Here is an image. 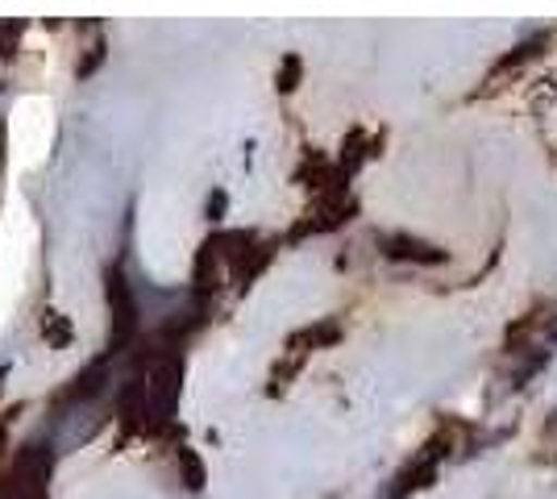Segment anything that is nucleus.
I'll return each mask as SVG.
<instances>
[{
	"mask_svg": "<svg viewBox=\"0 0 557 499\" xmlns=\"http://www.w3.org/2000/svg\"><path fill=\"white\" fill-rule=\"evenodd\" d=\"M109 309H113V350L109 354H116L138 329V304H134V291L121 271H109Z\"/></svg>",
	"mask_w": 557,
	"mask_h": 499,
	"instance_id": "nucleus-1",
	"label": "nucleus"
},
{
	"mask_svg": "<svg viewBox=\"0 0 557 499\" xmlns=\"http://www.w3.org/2000/svg\"><path fill=\"white\" fill-rule=\"evenodd\" d=\"M442 458H445V450H442V437H437V441H429V446H424V453H420L408 471H399V475H395V487L383 499H404L408 491H417V487H424V483H433Z\"/></svg>",
	"mask_w": 557,
	"mask_h": 499,
	"instance_id": "nucleus-2",
	"label": "nucleus"
},
{
	"mask_svg": "<svg viewBox=\"0 0 557 499\" xmlns=\"http://www.w3.org/2000/svg\"><path fill=\"white\" fill-rule=\"evenodd\" d=\"M383 254L387 259H408V262H445V250L437 246H424L417 238H404V234H392V238H379Z\"/></svg>",
	"mask_w": 557,
	"mask_h": 499,
	"instance_id": "nucleus-3",
	"label": "nucleus"
},
{
	"mask_svg": "<svg viewBox=\"0 0 557 499\" xmlns=\"http://www.w3.org/2000/svg\"><path fill=\"white\" fill-rule=\"evenodd\" d=\"M549 337H554V346H557V329H554V333H549Z\"/></svg>",
	"mask_w": 557,
	"mask_h": 499,
	"instance_id": "nucleus-7",
	"label": "nucleus"
},
{
	"mask_svg": "<svg viewBox=\"0 0 557 499\" xmlns=\"http://www.w3.org/2000/svg\"><path fill=\"white\" fill-rule=\"evenodd\" d=\"M180 462H184V471H187V487L200 491V487H205V471H200V462L191 458V450H180Z\"/></svg>",
	"mask_w": 557,
	"mask_h": 499,
	"instance_id": "nucleus-5",
	"label": "nucleus"
},
{
	"mask_svg": "<svg viewBox=\"0 0 557 499\" xmlns=\"http://www.w3.org/2000/svg\"><path fill=\"white\" fill-rule=\"evenodd\" d=\"M42 333H47L54 346H67V337H71V325L59 316V312H47V321H42Z\"/></svg>",
	"mask_w": 557,
	"mask_h": 499,
	"instance_id": "nucleus-4",
	"label": "nucleus"
},
{
	"mask_svg": "<svg viewBox=\"0 0 557 499\" xmlns=\"http://www.w3.org/2000/svg\"><path fill=\"white\" fill-rule=\"evenodd\" d=\"M221 213H225V191H216V196L209 200V216H212V221H216Z\"/></svg>",
	"mask_w": 557,
	"mask_h": 499,
	"instance_id": "nucleus-6",
	"label": "nucleus"
}]
</instances>
